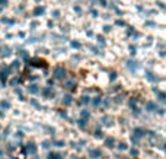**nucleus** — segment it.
I'll return each mask as SVG.
<instances>
[{
  "label": "nucleus",
  "mask_w": 166,
  "mask_h": 159,
  "mask_svg": "<svg viewBox=\"0 0 166 159\" xmlns=\"http://www.w3.org/2000/svg\"><path fill=\"white\" fill-rule=\"evenodd\" d=\"M43 12H44V9H43V7H38V9L35 10V13H43Z\"/></svg>",
  "instance_id": "aec40b11"
},
{
  "label": "nucleus",
  "mask_w": 166,
  "mask_h": 159,
  "mask_svg": "<svg viewBox=\"0 0 166 159\" xmlns=\"http://www.w3.org/2000/svg\"><path fill=\"white\" fill-rule=\"evenodd\" d=\"M114 142L115 140L112 139V137H106V139H105V146H106V148H114Z\"/></svg>",
  "instance_id": "39448f33"
},
{
  "label": "nucleus",
  "mask_w": 166,
  "mask_h": 159,
  "mask_svg": "<svg viewBox=\"0 0 166 159\" xmlns=\"http://www.w3.org/2000/svg\"><path fill=\"white\" fill-rule=\"evenodd\" d=\"M77 124H79V127H82V129H85V125H86V120H85V118H80Z\"/></svg>",
  "instance_id": "1a4fd4ad"
},
{
  "label": "nucleus",
  "mask_w": 166,
  "mask_h": 159,
  "mask_svg": "<svg viewBox=\"0 0 166 159\" xmlns=\"http://www.w3.org/2000/svg\"><path fill=\"white\" fill-rule=\"evenodd\" d=\"M82 118H89V111H83L82 112Z\"/></svg>",
  "instance_id": "ddd939ff"
},
{
  "label": "nucleus",
  "mask_w": 166,
  "mask_h": 159,
  "mask_svg": "<svg viewBox=\"0 0 166 159\" xmlns=\"http://www.w3.org/2000/svg\"><path fill=\"white\" fill-rule=\"evenodd\" d=\"M146 108H147V111H155L156 110V104H155V102H147Z\"/></svg>",
  "instance_id": "423d86ee"
},
{
  "label": "nucleus",
  "mask_w": 166,
  "mask_h": 159,
  "mask_svg": "<svg viewBox=\"0 0 166 159\" xmlns=\"http://www.w3.org/2000/svg\"><path fill=\"white\" fill-rule=\"evenodd\" d=\"M131 155H133V156L138 155V150H137V149H131Z\"/></svg>",
  "instance_id": "a211bd4d"
},
{
  "label": "nucleus",
  "mask_w": 166,
  "mask_h": 159,
  "mask_svg": "<svg viewBox=\"0 0 166 159\" xmlns=\"http://www.w3.org/2000/svg\"><path fill=\"white\" fill-rule=\"evenodd\" d=\"M90 102V98L89 97H83L82 98V104H89Z\"/></svg>",
  "instance_id": "9b49d317"
},
{
  "label": "nucleus",
  "mask_w": 166,
  "mask_h": 159,
  "mask_svg": "<svg viewBox=\"0 0 166 159\" xmlns=\"http://www.w3.org/2000/svg\"><path fill=\"white\" fill-rule=\"evenodd\" d=\"M118 149H119V150H125V149H127V145H124V143H119Z\"/></svg>",
  "instance_id": "4468645a"
},
{
  "label": "nucleus",
  "mask_w": 166,
  "mask_h": 159,
  "mask_svg": "<svg viewBox=\"0 0 166 159\" xmlns=\"http://www.w3.org/2000/svg\"><path fill=\"white\" fill-rule=\"evenodd\" d=\"M143 136H144V130H143V129H134L133 137H136V139H140V137H143Z\"/></svg>",
  "instance_id": "7ed1b4c3"
},
{
  "label": "nucleus",
  "mask_w": 166,
  "mask_h": 159,
  "mask_svg": "<svg viewBox=\"0 0 166 159\" xmlns=\"http://www.w3.org/2000/svg\"><path fill=\"white\" fill-rule=\"evenodd\" d=\"M31 64H32V66H37V67H41V66H43V67H47V63L44 61V60H39V58H34Z\"/></svg>",
  "instance_id": "f03ea898"
},
{
  "label": "nucleus",
  "mask_w": 166,
  "mask_h": 159,
  "mask_svg": "<svg viewBox=\"0 0 166 159\" xmlns=\"http://www.w3.org/2000/svg\"><path fill=\"white\" fill-rule=\"evenodd\" d=\"M54 77H56V79H64V77H66V70L63 67H56V70H54Z\"/></svg>",
  "instance_id": "f257e3e1"
},
{
  "label": "nucleus",
  "mask_w": 166,
  "mask_h": 159,
  "mask_svg": "<svg viewBox=\"0 0 166 159\" xmlns=\"http://www.w3.org/2000/svg\"><path fill=\"white\" fill-rule=\"evenodd\" d=\"M29 91L32 92V93H35V92H38V88H37V86H31V88H29Z\"/></svg>",
  "instance_id": "2eb2a0df"
},
{
  "label": "nucleus",
  "mask_w": 166,
  "mask_h": 159,
  "mask_svg": "<svg viewBox=\"0 0 166 159\" xmlns=\"http://www.w3.org/2000/svg\"><path fill=\"white\" fill-rule=\"evenodd\" d=\"M96 137H102V131H101V130L96 131Z\"/></svg>",
  "instance_id": "412c9836"
},
{
  "label": "nucleus",
  "mask_w": 166,
  "mask_h": 159,
  "mask_svg": "<svg viewBox=\"0 0 166 159\" xmlns=\"http://www.w3.org/2000/svg\"><path fill=\"white\" fill-rule=\"evenodd\" d=\"M48 159H61V156H60L58 153H50Z\"/></svg>",
  "instance_id": "6e6552de"
},
{
  "label": "nucleus",
  "mask_w": 166,
  "mask_h": 159,
  "mask_svg": "<svg viewBox=\"0 0 166 159\" xmlns=\"http://www.w3.org/2000/svg\"><path fill=\"white\" fill-rule=\"evenodd\" d=\"M115 77H117V75H115V72H112V73H111V75H109V79H111V80H114Z\"/></svg>",
  "instance_id": "f3484780"
},
{
  "label": "nucleus",
  "mask_w": 166,
  "mask_h": 159,
  "mask_svg": "<svg viewBox=\"0 0 166 159\" xmlns=\"http://www.w3.org/2000/svg\"><path fill=\"white\" fill-rule=\"evenodd\" d=\"M89 153H90V156H92V158H99L101 155H102V152H101L99 149H90L89 150Z\"/></svg>",
  "instance_id": "20e7f679"
},
{
  "label": "nucleus",
  "mask_w": 166,
  "mask_h": 159,
  "mask_svg": "<svg viewBox=\"0 0 166 159\" xmlns=\"http://www.w3.org/2000/svg\"><path fill=\"white\" fill-rule=\"evenodd\" d=\"M71 45H73V47H80V44H79V43H73Z\"/></svg>",
  "instance_id": "4be33fe9"
},
{
  "label": "nucleus",
  "mask_w": 166,
  "mask_h": 159,
  "mask_svg": "<svg viewBox=\"0 0 166 159\" xmlns=\"http://www.w3.org/2000/svg\"><path fill=\"white\" fill-rule=\"evenodd\" d=\"M93 104H95V105H99V104H101V98H96L95 101H93Z\"/></svg>",
  "instance_id": "6ab92c4d"
},
{
  "label": "nucleus",
  "mask_w": 166,
  "mask_h": 159,
  "mask_svg": "<svg viewBox=\"0 0 166 159\" xmlns=\"http://www.w3.org/2000/svg\"><path fill=\"white\" fill-rule=\"evenodd\" d=\"M63 102H64V105H70V104H71V97H70V95H66V97H64V99H63Z\"/></svg>",
  "instance_id": "0eeeda50"
},
{
  "label": "nucleus",
  "mask_w": 166,
  "mask_h": 159,
  "mask_svg": "<svg viewBox=\"0 0 166 159\" xmlns=\"http://www.w3.org/2000/svg\"><path fill=\"white\" fill-rule=\"evenodd\" d=\"M73 83H74V82H73V80H70V82H67V83H66V86H64V88H67V89H69V88L73 86Z\"/></svg>",
  "instance_id": "dca6fc26"
},
{
  "label": "nucleus",
  "mask_w": 166,
  "mask_h": 159,
  "mask_svg": "<svg viewBox=\"0 0 166 159\" xmlns=\"http://www.w3.org/2000/svg\"><path fill=\"white\" fill-rule=\"evenodd\" d=\"M28 150H29V152H32V153H35V146H34L32 143H29V145H28Z\"/></svg>",
  "instance_id": "f8f14e48"
},
{
  "label": "nucleus",
  "mask_w": 166,
  "mask_h": 159,
  "mask_svg": "<svg viewBox=\"0 0 166 159\" xmlns=\"http://www.w3.org/2000/svg\"><path fill=\"white\" fill-rule=\"evenodd\" d=\"M111 123H112V120H111L109 117H105L104 118V124L105 125H111Z\"/></svg>",
  "instance_id": "9d476101"
},
{
  "label": "nucleus",
  "mask_w": 166,
  "mask_h": 159,
  "mask_svg": "<svg viewBox=\"0 0 166 159\" xmlns=\"http://www.w3.org/2000/svg\"><path fill=\"white\" fill-rule=\"evenodd\" d=\"M165 150H166V146H165Z\"/></svg>",
  "instance_id": "5701e85b"
}]
</instances>
